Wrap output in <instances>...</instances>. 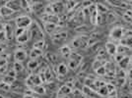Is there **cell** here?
Segmentation results:
<instances>
[{
	"instance_id": "1",
	"label": "cell",
	"mask_w": 132,
	"mask_h": 98,
	"mask_svg": "<svg viewBox=\"0 0 132 98\" xmlns=\"http://www.w3.org/2000/svg\"><path fill=\"white\" fill-rule=\"evenodd\" d=\"M15 24L17 27L28 30V27H30V26L32 25V19L27 15H22V16L17 17L15 20Z\"/></svg>"
},
{
	"instance_id": "2",
	"label": "cell",
	"mask_w": 132,
	"mask_h": 98,
	"mask_svg": "<svg viewBox=\"0 0 132 98\" xmlns=\"http://www.w3.org/2000/svg\"><path fill=\"white\" fill-rule=\"evenodd\" d=\"M82 56L80 54H78V53H72L71 56L68 58V68H70L72 70H74V69H76L77 67L81 65V63H82Z\"/></svg>"
},
{
	"instance_id": "3",
	"label": "cell",
	"mask_w": 132,
	"mask_h": 98,
	"mask_svg": "<svg viewBox=\"0 0 132 98\" xmlns=\"http://www.w3.org/2000/svg\"><path fill=\"white\" fill-rule=\"evenodd\" d=\"M124 33H125V28L121 27H116L111 30L110 32V37L116 39V40H122L124 38Z\"/></svg>"
},
{
	"instance_id": "4",
	"label": "cell",
	"mask_w": 132,
	"mask_h": 98,
	"mask_svg": "<svg viewBox=\"0 0 132 98\" xmlns=\"http://www.w3.org/2000/svg\"><path fill=\"white\" fill-rule=\"evenodd\" d=\"M42 82H43L40 80L39 75H31V76H28L27 80H26V84L31 88L34 86H37V85H39Z\"/></svg>"
},
{
	"instance_id": "5",
	"label": "cell",
	"mask_w": 132,
	"mask_h": 98,
	"mask_svg": "<svg viewBox=\"0 0 132 98\" xmlns=\"http://www.w3.org/2000/svg\"><path fill=\"white\" fill-rule=\"evenodd\" d=\"M88 44V39L86 36H78L72 40V47L73 48H84Z\"/></svg>"
},
{
	"instance_id": "6",
	"label": "cell",
	"mask_w": 132,
	"mask_h": 98,
	"mask_svg": "<svg viewBox=\"0 0 132 98\" xmlns=\"http://www.w3.org/2000/svg\"><path fill=\"white\" fill-rule=\"evenodd\" d=\"M28 54L26 52V50L24 49H17L16 51L14 52V59H15V62H24V61L27 59Z\"/></svg>"
},
{
	"instance_id": "7",
	"label": "cell",
	"mask_w": 132,
	"mask_h": 98,
	"mask_svg": "<svg viewBox=\"0 0 132 98\" xmlns=\"http://www.w3.org/2000/svg\"><path fill=\"white\" fill-rule=\"evenodd\" d=\"M31 37H32V31L31 30H26L25 33H23L22 35H20L19 37L16 38V40L18 43L23 44V43H26Z\"/></svg>"
},
{
	"instance_id": "8",
	"label": "cell",
	"mask_w": 132,
	"mask_h": 98,
	"mask_svg": "<svg viewBox=\"0 0 132 98\" xmlns=\"http://www.w3.org/2000/svg\"><path fill=\"white\" fill-rule=\"evenodd\" d=\"M6 6L8 8H10L12 11H14L16 13V12H18L21 9V1H15V0L6 1Z\"/></svg>"
},
{
	"instance_id": "9",
	"label": "cell",
	"mask_w": 132,
	"mask_h": 98,
	"mask_svg": "<svg viewBox=\"0 0 132 98\" xmlns=\"http://www.w3.org/2000/svg\"><path fill=\"white\" fill-rule=\"evenodd\" d=\"M105 50H106V53L116 56L117 53V45H116L113 42H108L105 44Z\"/></svg>"
},
{
	"instance_id": "10",
	"label": "cell",
	"mask_w": 132,
	"mask_h": 98,
	"mask_svg": "<svg viewBox=\"0 0 132 98\" xmlns=\"http://www.w3.org/2000/svg\"><path fill=\"white\" fill-rule=\"evenodd\" d=\"M71 91H72L71 88H70L69 86H67L66 84H64V85H62V86L58 89V91H57V96H58V97L68 96V94L71 93Z\"/></svg>"
},
{
	"instance_id": "11",
	"label": "cell",
	"mask_w": 132,
	"mask_h": 98,
	"mask_svg": "<svg viewBox=\"0 0 132 98\" xmlns=\"http://www.w3.org/2000/svg\"><path fill=\"white\" fill-rule=\"evenodd\" d=\"M3 31H4V33H5V35H6V38H7V39L12 38L13 34H15V30L12 27V26L10 25V24H6L5 27H4Z\"/></svg>"
},
{
	"instance_id": "12",
	"label": "cell",
	"mask_w": 132,
	"mask_h": 98,
	"mask_svg": "<svg viewBox=\"0 0 132 98\" xmlns=\"http://www.w3.org/2000/svg\"><path fill=\"white\" fill-rule=\"evenodd\" d=\"M67 72H68V66H66L63 63L58 65V67H57V76H64L67 74Z\"/></svg>"
},
{
	"instance_id": "13",
	"label": "cell",
	"mask_w": 132,
	"mask_h": 98,
	"mask_svg": "<svg viewBox=\"0 0 132 98\" xmlns=\"http://www.w3.org/2000/svg\"><path fill=\"white\" fill-rule=\"evenodd\" d=\"M15 12L12 11L10 8H8L6 5L4 6H1L0 7V15L3 17H8V16H11V15H13Z\"/></svg>"
},
{
	"instance_id": "14",
	"label": "cell",
	"mask_w": 132,
	"mask_h": 98,
	"mask_svg": "<svg viewBox=\"0 0 132 98\" xmlns=\"http://www.w3.org/2000/svg\"><path fill=\"white\" fill-rule=\"evenodd\" d=\"M43 54V51L42 50H39V49L33 48L30 52V58L31 60H38V58L40 57Z\"/></svg>"
},
{
	"instance_id": "15",
	"label": "cell",
	"mask_w": 132,
	"mask_h": 98,
	"mask_svg": "<svg viewBox=\"0 0 132 98\" xmlns=\"http://www.w3.org/2000/svg\"><path fill=\"white\" fill-rule=\"evenodd\" d=\"M60 52H61V54L63 55L64 57L69 58L72 54V49H71L70 46H68V45H64V46H62V47H61Z\"/></svg>"
},
{
	"instance_id": "16",
	"label": "cell",
	"mask_w": 132,
	"mask_h": 98,
	"mask_svg": "<svg viewBox=\"0 0 132 98\" xmlns=\"http://www.w3.org/2000/svg\"><path fill=\"white\" fill-rule=\"evenodd\" d=\"M130 63H131V59H130L128 56H125V57H124L122 60L118 62V64H119V66H120V68L122 69V70H125V69H127Z\"/></svg>"
},
{
	"instance_id": "17",
	"label": "cell",
	"mask_w": 132,
	"mask_h": 98,
	"mask_svg": "<svg viewBox=\"0 0 132 98\" xmlns=\"http://www.w3.org/2000/svg\"><path fill=\"white\" fill-rule=\"evenodd\" d=\"M44 28H45V31L48 33H52L53 32H56L57 25L56 24H51V23H45Z\"/></svg>"
},
{
	"instance_id": "18",
	"label": "cell",
	"mask_w": 132,
	"mask_h": 98,
	"mask_svg": "<svg viewBox=\"0 0 132 98\" xmlns=\"http://www.w3.org/2000/svg\"><path fill=\"white\" fill-rule=\"evenodd\" d=\"M28 69L29 70H36L39 66V62L38 60H31L28 62Z\"/></svg>"
},
{
	"instance_id": "19",
	"label": "cell",
	"mask_w": 132,
	"mask_h": 98,
	"mask_svg": "<svg viewBox=\"0 0 132 98\" xmlns=\"http://www.w3.org/2000/svg\"><path fill=\"white\" fill-rule=\"evenodd\" d=\"M32 89L34 90V92H35V93H38V94H40V95L45 93V87L43 86L42 84L37 85V86L32 87Z\"/></svg>"
},
{
	"instance_id": "20",
	"label": "cell",
	"mask_w": 132,
	"mask_h": 98,
	"mask_svg": "<svg viewBox=\"0 0 132 98\" xmlns=\"http://www.w3.org/2000/svg\"><path fill=\"white\" fill-rule=\"evenodd\" d=\"M121 45L125 46L127 48H132V36L122 39L121 40Z\"/></svg>"
},
{
	"instance_id": "21",
	"label": "cell",
	"mask_w": 132,
	"mask_h": 98,
	"mask_svg": "<svg viewBox=\"0 0 132 98\" xmlns=\"http://www.w3.org/2000/svg\"><path fill=\"white\" fill-rule=\"evenodd\" d=\"M13 70L16 72L17 74H18V73H21V72L24 71V66H23V64L21 62H14Z\"/></svg>"
},
{
	"instance_id": "22",
	"label": "cell",
	"mask_w": 132,
	"mask_h": 98,
	"mask_svg": "<svg viewBox=\"0 0 132 98\" xmlns=\"http://www.w3.org/2000/svg\"><path fill=\"white\" fill-rule=\"evenodd\" d=\"M44 45H45V43H44V39H39V40L36 41V42L34 43V48L39 49V50H42V51H43V49H44Z\"/></svg>"
},
{
	"instance_id": "23",
	"label": "cell",
	"mask_w": 132,
	"mask_h": 98,
	"mask_svg": "<svg viewBox=\"0 0 132 98\" xmlns=\"http://www.w3.org/2000/svg\"><path fill=\"white\" fill-rule=\"evenodd\" d=\"M0 89L1 90H4V91H9L11 89V85L2 81V82H0Z\"/></svg>"
},
{
	"instance_id": "24",
	"label": "cell",
	"mask_w": 132,
	"mask_h": 98,
	"mask_svg": "<svg viewBox=\"0 0 132 98\" xmlns=\"http://www.w3.org/2000/svg\"><path fill=\"white\" fill-rule=\"evenodd\" d=\"M25 28H21V27H16L15 28V37H19L20 35H22L23 33H25Z\"/></svg>"
},
{
	"instance_id": "25",
	"label": "cell",
	"mask_w": 132,
	"mask_h": 98,
	"mask_svg": "<svg viewBox=\"0 0 132 98\" xmlns=\"http://www.w3.org/2000/svg\"><path fill=\"white\" fill-rule=\"evenodd\" d=\"M6 65H7V60H6L3 56H0V68Z\"/></svg>"
},
{
	"instance_id": "26",
	"label": "cell",
	"mask_w": 132,
	"mask_h": 98,
	"mask_svg": "<svg viewBox=\"0 0 132 98\" xmlns=\"http://www.w3.org/2000/svg\"><path fill=\"white\" fill-rule=\"evenodd\" d=\"M106 98H117V94H116V91H113V92L110 93V95L106 96Z\"/></svg>"
},
{
	"instance_id": "27",
	"label": "cell",
	"mask_w": 132,
	"mask_h": 98,
	"mask_svg": "<svg viewBox=\"0 0 132 98\" xmlns=\"http://www.w3.org/2000/svg\"><path fill=\"white\" fill-rule=\"evenodd\" d=\"M127 75H128L129 80H130V81H132V68H131V69H129V71H128V74H127Z\"/></svg>"
},
{
	"instance_id": "28",
	"label": "cell",
	"mask_w": 132,
	"mask_h": 98,
	"mask_svg": "<svg viewBox=\"0 0 132 98\" xmlns=\"http://www.w3.org/2000/svg\"><path fill=\"white\" fill-rule=\"evenodd\" d=\"M24 98H38V97H35V96H30V95H24Z\"/></svg>"
},
{
	"instance_id": "29",
	"label": "cell",
	"mask_w": 132,
	"mask_h": 98,
	"mask_svg": "<svg viewBox=\"0 0 132 98\" xmlns=\"http://www.w3.org/2000/svg\"><path fill=\"white\" fill-rule=\"evenodd\" d=\"M0 98H7V97H4V96H2V95H0Z\"/></svg>"
},
{
	"instance_id": "30",
	"label": "cell",
	"mask_w": 132,
	"mask_h": 98,
	"mask_svg": "<svg viewBox=\"0 0 132 98\" xmlns=\"http://www.w3.org/2000/svg\"><path fill=\"white\" fill-rule=\"evenodd\" d=\"M131 64H132V59H131Z\"/></svg>"
},
{
	"instance_id": "31",
	"label": "cell",
	"mask_w": 132,
	"mask_h": 98,
	"mask_svg": "<svg viewBox=\"0 0 132 98\" xmlns=\"http://www.w3.org/2000/svg\"><path fill=\"white\" fill-rule=\"evenodd\" d=\"M131 94H132V92H131Z\"/></svg>"
}]
</instances>
